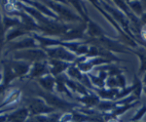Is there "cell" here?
I'll list each match as a JSON object with an SVG mask.
<instances>
[{
  "instance_id": "obj_1",
  "label": "cell",
  "mask_w": 146,
  "mask_h": 122,
  "mask_svg": "<svg viewBox=\"0 0 146 122\" xmlns=\"http://www.w3.org/2000/svg\"><path fill=\"white\" fill-rule=\"evenodd\" d=\"M27 109L31 112L32 115H39L44 113H51L54 111V107H50L46 104L45 101L39 98H30L27 100Z\"/></svg>"
},
{
  "instance_id": "obj_2",
  "label": "cell",
  "mask_w": 146,
  "mask_h": 122,
  "mask_svg": "<svg viewBox=\"0 0 146 122\" xmlns=\"http://www.w3.org/2000/svg\"><path fill=\"white\" fill-rule=\"evenodd\" d=\"M14 56L16 59H23V60L35 63L42 62L48 57L45 51L40 50V49H27V50L18 51V52H15Z\"/></svg>"
},
{
  "instance_id": "obj_3",
  "label": "cell",
  "mask_w": 146,
  "mask_h": 122,
  "mask_svg": "<svg viewBox=\"0 0 146 122\" xmlns=\"http://www.w3.org/2000/svg\"><path fill=\"white\" fill-rule=\"evenodd\" d=\"M47 55L54 60H60L63 62H73L76 60V55L63 47H56V48L45 49Z\"/></svg>"
},
{
  "instance_id": "obj_4",
  "label": "cell",
  "mask_w": 146,
  "mask_h": 122,
  "mask_svg": "<svg viewBox=\"0 0 146 122\" xmlns=\"http://www.w3.org/2000/svg\"><path fill=\"white\" fill-rule=\"evenodd\" d=\"M40 97H42L47 104H49V105H52V107H56V109H71L74 107V105L69 104V103L65 102L62 99H60V97L56 95H53L50 92H43V91H40L39 92Z\"/></svg>"
},
{
  "instance_id": "obj_5",
  "label": "cell",
  "mask_w": 146,
  "mask_h": 122,
  "mask_svg": "<svg viewBox=\"0 0 146 122\" xmlns=\"http://www.w3.org/2000/svg\"><path fill=\"white\" fill-rule=\"evenodd\" d=\"M49 6H51L52 8L54 9V11H56V13L58 14L60 18H62L63 20L65 21H79V22H82V19L79 17V16L75 15L73 12L70 10L69 8L67 7L62 5V4H58V3H53V2H50L49 3Z\"/></svg>"
},
{
  "instance_id": "obj_6",
  "label": "cell",
  "mask_w": 146,
  "mask_h": 122,
  "mask_svg": "<svg viewBox=\"0 0 146 122\" xmlns=\"http://www.w3.org/2000/svg\"><path fill=\"white\" fill-rule=\"evenodd\" d=\"M98 44L100 46H102L103 48H105L106 50L110 51V52L127 53V51L125 50L126 47H124L122 44H120V42L112 40V39L108 38L106 36H102L100 38H98Z\"/></svg>"
},
{
  "instance_id": "obj_7",
  "label": "cell",
  "mask_w": 146,
  "mask_h": 122,
  "mask_svg": "<svg viewBox=\"0 0 146 122\" xmlns=\"http://www.w3.org/2000/svg\"><path fill=\"white\" fill-rule=\"evenodd\" d=\"M50 64V72L53 75H60L62 72L64 71L65 69H68L70 67V65L68 64L67 62H63V61H60V60H54L52 59L49 62Z\"/></svg>"
},
{
  "instance_id": "obj_8",
  "label": "cell",
  "mask_w": 146,
  "mask_h": 122,
  "mask_svg": "<svg viewBox=\"0 0 146 122\" xmlns=\"http://www.w3.org/2000/svg\"><path fill=\"white\" fill-rule=\"evenodd\" d=\"M87 34L90 35L93 38H100V37L104 36V31L100 27V25H98L96 23L89 19L88 25H87Z\"/></svg>"
},
{
  "instance_id": "obj_9",
  "label": "cell",
  "mask_w": 146,
  "mask_h": 122,
  "mask_svg": "<svg viewBox=\"0 0 146 122\" xmlns=\"http://www.w3.org/2000/svg\"><path fill=\"white\" fill-rule=\"evenodd\" d=\"M50 70L48 69V65H47L45 63H35L33 65V67L30 69L29 70V77L30 78H33V77H40L44 74L48 73ZM47 75V74H46Z\"/></svg>"
},
{
  "instance_id": "obj_10",
  "label": "cell",
  "mask_w": 146,
  "mask_h": 122,
  "mask_svg": "<svg viewBox=\"0 0 146 122\" xmlns=\"http://www.w3.org/2000/svg\"><path fill=\"white\" fill-rule=\"evenodd\" d=\"M96 93L98 96L101 99H104L105 101H111L116 99V96L119 93V88H108V89H98L96 88Z\"/></svg>"
},
{
  "instance_id": "obj_11",
  "label": "cell",
  "mask_w": 146,
  "mask_h": 122,
  "mask_svg": "<svg viewBox=\"0 0 146 122\" xmlns=\"http://www.w3.org/2000/svg\"><path fill=\"white\" fill-rule=\"evenodd\" d=\"M35 47H37V44L35 42V39L32 37H27L23 40L11 44V49H25L27 50V48H35Z\"/></svg>"
},
{
  "instance_id": "obj_12",
  "label": "cell",
  "mask_w": 146,
  "mask_h": 122,
  "mask_svg": "<svg viewBox=\"0 0 146 122\" xmlns=\"http://www.w3.org/2000/svg\"><path fill=\"white\" fill-rule=\"evenodd\" d=\"M27 109H21L8 115V120L11 122H25L28 116Z\"/></svg>"
},
{
  "instance_id": "obj_13",
  "label": "cell",
  "mask_w": 146,
  "mask_h": 122,
  "mask_svg": "<svg viewBox=\"0 0 146 122\" xmlns=\"http://www.w3.org/2000/svg\"><path fill=\"white\" fill-rule=\"evenodd\" d=\"M38 82L47 92H53L54 91V87H55V85H56V79L54 78L53 75L47 74V75L43 77H40Z\"/></svg>"
},
{
  "instance_id": "obj_14",
  "label": "cell",
  "mask_w": 146,
  "mask_h": 122,
  "mask_svg": "<svg viewBox=\"0 0 146 122\" xmlns=\"http://www.w3.org/2000/svg\"><path fill=\"white\" fill-rule=\"evenodd\" d=\"M10 65L18 76L23 75L30 70V65L23 62H11Z\"/></svg>"
},
{
  "instance_id": "obj_15",
  "label": "cell",
  "mask_w": 146,
  "mask_h": 122,
  "mask_svg": "<svg viewBox=\"0 0 146 122\" xmlns=\"http://www.w3.org/2000/svg\"><path fill=\"white\" fill-rule=\"evenodd\" d=\"M79 102L83 103L86 105V107H92L98 105L100 104V97L96 94H88V95H85L84 97L79 98Z\"/></svg>"
},
{
  "instance_id": "obj_16",
  "label": "cell",
  "mask_w": 146,
  "mask_h": 122,
  "mask_svg": "<svg viewBox=\"0 0 146 122\" xmlns=\"http://www.w3.org/2000/svg\"><path fill=\"white\" fill-rule=\"evenodd\" d=\"M4 72H5V73H4V84H3L4 86H6L9 82H11L14 78H16V77L18 76L17 73H16V72L13 70V69L11 67L10 64L5 65Z\"/></svg>"
},
{
  "instance_id": "obj_17",
  "label": "cell",
  "mask_w": 146,
  "mask_h": 122,
  "mask_svg": "<svg viewBox=\"0 0 146 122\" xmlns=\"http://www.w3.org/2000/svg\"><path fill=\"white\" fill-rule=\"evenodd\" d=\"M133 95L136 99H140V96H141V93L143 91V83H142V80H140L138 78L137 75H135V78H133Z\"/></svg>"
},
{
  "instance_id": "obj_18",
  "label": "cell",
  "mask_w": 146,
  "mask_h": 122,
  "mask_svg": "<svg viewBox=\"0 0 146 122\" xmlns=\"http://www.w3.org/2000/svg\"><path fill=\"white\" fill-rule=\"evenodd\" d=\"M128 6L131 8V10L135 13V15L141 16L143 14V7L141 2L139 1H128L127 2Z\"/></svg>"
},
{
  "instance_id": "obj_19",
  "label": "cell",
  "mask_w": 146,
  "mask_h": 122,
  "mask_svg": "<svg viewBox=\"0 0 146 122\" xmlns=\"http://www.w3.org/2000/svg\"><path fill=\"white\" fill-rule=\"evenodd\" d=\"M27 3H29V4H31L32 6H34V7H36L37 9H38V11L40 12V13H44V14H46V15H48V16H50V17L52 18H58V16L56 15V14H54L53 12L49 10L48 8H47L46 6H44V5H42V4H40L38 3V2H31V1H27Z\"/></svg>"
},
{
  "instance_id": "obj_20",
  "label": "cell",
  "mask_w": 146,
  "mask_h": 122,
  "mask_svg": "<svg viewBox=\"0 0 146 122\" xmlns=\"http://www.w3.org/2000/svg\"><path fill=\"white\" fill-rule=\"evenodd\" d=\"M67 73L72 79H75V80L78 81H81L82 77H83V74L81 73V70L77 67H75V65H70L67 70Z\"/></svg>"
},
{
  "instance_id": "obj_21",
  "label": "cell",
  "mask_w": 146,
  "mask_h": 122,
  "mask_svg": "<svg viewBox=\"0 0 146 122\" xmlns=\"http://www.w3.org/2000/svg\"><path fill=\"white\" fill-rule=\"evenodd\" d=\"M39 122H62L60 120V114H51V115H38L36 116Z\"/></svg>"
},
{
  "instance_id": "obj_22",
  "label": "cell",
  "mask_w": 146,
  "mask_h": 122,
  "mask_svg": "<svg viewBox=\"0 0 146 122\" xmlns=\"http://www.w3.org/2000/svg\"><path fill=\"white\" fill-rule=\"evenodd\" d=\"M136 55L139 57L140 60V67L139 70H138V73H146V54L136 52Z\"/></svg>"
},
{
  "instance_id": "obj_23",
  "label": "cell",
  "mask_w": 146,
  "mask_h": 122,
  "mask_svg": "<svg viewBox=\"0 0 146 122\" xmlns=\"http://www.w3.org/2000/svg\"><path fill=\"white\" fill-rule=\"evenodd\" d=\"M20 22L17 19H13V18H8V17H4L3 18V25H4V29H7L8 27H14V25H20Z\"/></svg>"
},
{
  "instance_id": "obj_24",
  "label": "cell",
  "mask_w": 146,
  "mask_h": 122,
  "mask_svg": "<svg viewBox=\"0 0 146 122\" xmlns=\"http://www.w3.org/2000/svg\"><path fill=\"white\" fill-rule=\"evenodd\" d=\"M25 34V30H23L22 29H14L12 30L11 32H9L8 35H7L6 37V40L7 41H11L12 39L16 38V37L18 36H21V35H23Z\"/></svg>"
},
{
  "instance_id": "obj_25",
  "label": "cell",
  "mask_w": 146,
  "mask_h": 122,
  "mask_svg": "<svg viewBox=\"0 0 146 122\" xmlns=\"http://www.w3.org/2000/svg\"><path fill=\"white\" fill-rule=\"evenodd\" d=\"M145 113H146V105H142V107L136 111V113L135 115L131 117V122H138L143 116H144Z\"/></svg>"
},
{
  "instance_id": "obj_26",
  "label": "cell",
  "mask_w": 146,
  "mask_h": 122,
  "mask_svg": "<svg viewBox=\"0 0 146 122\" xmlns=\"http://www.w3.org/2000/svg\"><path fill=\"white\" fill-rule=\"evenodd\" d=\"M105 85L108 88H117L118 87V82H117L116 77H108L106 82H105Z\"/></svg>"
},
{
  "instance_id": "obj_27",
  "label": "cell",
  "mask_w": 146,
  "mask_h": 122,
  "mask_svg": "<svg viewBox=\"0 0 146 122\" xmlns=\"http://www.w3.org/2000/svg\"><path fill=\"white\" fill-rule=\"evenodd\" d=\"M116 79H117V82H118V87H120L121 89L126 88L127 81H126V77L124 76L123 73L120 74L118 76H116Z\"/></svg>"
},
{
  "instance_id": "obj_28",
  "label": "cell",
  "mask_w": 146,
  "mask_h": 122,
  "mask_svg": "<svg viewBox=\"0 0 146 122\" xmlns=\"http://www.w3.org/2000/svg\"><path fill=\"white\" fill-rule=\"evenodd\" d=\"M3 31H4V25H3V22L1 21V16H0V40L3 37Z\"/></svg>"
},
{
  "instance_id": "obj_29",
  "label": "cell",
  "mask_w": 146,
  "mask_h": 122,
  "mask_svg": "<svg viewBox=\"0 0 146 122\" xmlns=\"http://www.w3.org/2000/svg\"><path fill=\"white\" fill-rule=\"evenodd\" d=\"M140 22L142 25H146V12H143V14L140 16Z\"/></svg>"
},
{
  "instance_id": "obj_30",
  "label": "cell",
  "mask_w": 146,
  "mask_h": 122,
  "mask_svg": "<svg viewBox=\"0 0 146 122\" xmlns=\"http://www.w3.org/2000/svg\"><path fill=\"white\" fill-rule=\"evenodd\" d=\"M25 122H39V121L36 117H31V118H29V119H27Z\"/></svg>"
},
{
  "instance_id": "obj_31",
  "label": "cell",
  "mask_w": 146,
  "mask_h": 122,
  "mask_svg": "<svg viewBox=\"0 0 146 122\" xmlns=\"http://www.w3.org/2000/svg\"><path fill=\"white\" fill-rule=\"evenodd\" d=\"M106 122H119V120L116 118V117H111V118L108 119Z\"/></svg>"
},
{
  "instance_id": "obj_32",
  "label": "cell",
  "mask_w": 146,
  "mask_h": 122,
  "mask_svg": "<svg viewBox=\"0 0 146 122\" xmlns=\"http://www.w3.org/2000/svg\"><path fill=\"white\" fill-rule=\"evenodd\" d=\"M142 83L146 86V73H144V75L142 77Z\"/></svg>"
},
{
  "instance_id": "obj_33",
  "label": "cell",
  "mask_w": 146,
  "mask_h": 122,
  "mask_svg": "<svg viewBox=\"0 0 146 122\" xmlns=\"http://www.w3.org/2000/svg\"><path fill=\"white\" fill-rule=\"evenodd\" d=\"M4 89H5V86H4V85H0V94H1L2 92H3V90H4Z\"/></svg>"
},
{
  "instance_id": "obj_34",
  "label": "cell",
  "mask_w": 146,
  "mask_h": 122,
  "mask_svg": "<svg viewBox=\"0 0 146 122\" xmlns=\"http://www.w3.org/2000/svg\"><path fill=\"white\" fill-rule=\"evenodd\" d=\"M143 91H144V93L146 94V86H145V87H143Z\"/></svg>"
},
{
  "instance_id": "obj_35",
  "label": "cell",
  "mask_w": 146,
  "mask_h": 122,
  "mask_svg": "<svg viewBox=\"0 0 146 122\" xmlns=\"http://www.w3.org/2000/svg\"><path fill=\"white\" fill-rule=\"evenodd\" d=\"M0 80H1V74H0Z\"/></svg>"
}]
</instances>
